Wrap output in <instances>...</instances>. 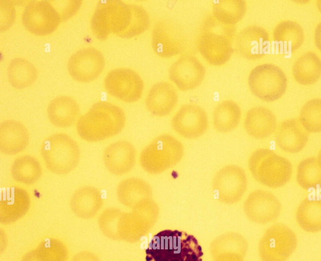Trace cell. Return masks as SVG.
<instances>
[{
	"instance_id": "6da1fadb",
	"label": "cell",
	"mask_w": 321,
	"mask_h": 261,
	"mask_svg": "<svg viewBox=\"0 0 321 261\" xmlns=\"http://www.w3.org/2000/svg\"><path fill=\"white\" fill-rule=\"evenodd\" d=\"M150 23L149 15L143 7L118 0L99 3L91 20L93 32L100 40L110 33L130 38L144 33Z\"/></svg>"
},
{
	"instance_id": "7a4b0ae2",
	"label": "cell",
	"mask_w": 321,
	"mask_h": 261,
	"mask_svg": "<svg viewBox=\"0 0 321 261\" xmlns=\"http://www.w3.org/2000/svg\"><path fill=\"white\" fill-rule=\"evenodd\" d=\"M125 122L126 115L121 107L110 102L100 101L79 117L76 128L83 140L96 142L119 134Z\"/></svg>"
},
{
	"instance_id": "3957f363",
	"label": "cell",
	"mask_w": 321,
	"mask_h": 261,
	"mask_svg": "<svg viewBox=\"0 0 321 261\" xmlns=\"http://www.w3.org/2000/svg\"><path fill=\"white\" fill-rule=\"evenodd\" d=\"M145 252L146 261H202L203 255L194 236L170 229L154 235Z\"/></svg>"
},
{
	"instance_id": "277c9868",
	"label": "cell",
	"mask_w": 321,
	"mask_h": 261,
	"mask_svg": "<svg viewBox=\"0 0 321 261\" xmlns=\"http://www.w3.org/2000/svg\"><path fill=\"white\" fill-rule=\"evenodd\" d=\"M235 32V25L223 23L212 15L206 17L197 39L199 53L209 64L223 65L233 54L232 42Z\"/></svg>"
},
{
	"instance_id": "5b68a950",
	"label": "cell",
	"mask_w": 321,
	"mask_h": 261,
	"mask_svg": "<svg viewBox=\"0 0 321 261\" xmlns=\"http://www.w3.org/2000/svg\"><path fill=\"white\" fill-rule=\"evenodd\" d=\"M248 164L255 180L270 188L282 187L292 176V166L290 161L269 149L255 150L250 156Z\"/></svg>"
},
{
	"instance_id": "8992f818",
	"label": "cell",
	"mask_w": 321,
	"mask_h": 261,
	"mask_svg": "<svg viewBox=\"0 0 321 261\" xmlns=\"http://www.w3.org/2000/svg\"><path fill=\"white\" fill-rule=\"evenodd\" d=\"M41 156L49 171L64 175L77 167L81 152L78 144L71 136L64 133H56L44 140Z\"/></svg>"
},
{
	"instance_id": "52a82bcc",
	"label": "cell",
	"mask_w": 321,
	"mask_h": 261,
	"mask_svg": "<svg viewBox=\"0 0 321 261\" xmlns=\"http://www.w3.org/2000/svg\"><path fill=\"white\" fill-rule=\"evenodd\" d=\"M183 154V144L173 136L164 134L156 137L142 150L140 163L146 172L156 174L177 164Z\"/></svg>"
},
{
	"instance_id": "ba28073f",
	"label": "cell",
	"mask_w": 321,
	"mask_h": 261,
	"mask_svg": "<svg viewBox=\"0 0 321 261\" xmlns=\"http://www.w3.org/2000/svg\"><path fill=\"white\" fill-rule=\"evenodd\" d=\"M248 85L251 93L259 99L272 102L285 93L287 79L284 71L272 63L259 65L250 71Z\"/></svg>"
},
{
	"instance_id": "9c48e42d",
	"label": "cell",
	"mask_w": 321,
	"mask_h": 261,
	"mask_svg": "<svg viewBox=\"0 0 321 261\" xmlns=\"http://www.w3.org/2000/svg\"><path fill=\"white\" fill-rule=\"evenodd\" d=\"M295 232L287 225L278 223L269 227L261 237L258 252L262 261H287L296 249Z\"/></svg>"
},
{
	"instance_id": "30bf717a",
	"label": "cell",
	"mask_w": 321,
	"mask_h": 261,
	"mask_svg": "<svg viewBox=\"0 0 321 261\" xmlns=\"http://www.w3.org/2000/svg\"><path fill=\"white\" fill-rule=\"evenodd\" d=\"M153 50L162 58H171L184 51L187 39L183 29L176 21L163 18L154 23L151 33Z\"/></svg>"
},
{
	"instance_id": "8fae6325",
	"label": "cell",
	"mask_w": 321,
	"mask_h": 261,
	"mask_svg": "<svg viewBox=\"0 0 321 261\" xmlns=\"http://www.w3.org/2000/svg\"><path fill=\"white\" fill-rule=\"evenodd\" d=\"M103 83L106 91L110 95L125 102L138 100L144 87L140 74L127 67L111 70L105 75Z\"/></svg>"
},
{
	"instance_id": "7c38bea8",
	"label": "cell",
	"mask_w": 321,
	"mask_h": 261,
	"mask_svg": "<svg viewBox=\"0 0 321 261\" xmlns=\"http://www.w3.org/2000/svg\"><path fill=\"white\" fill-rule=\"evenodd\" d=\"M248 185L246 174L236 165H228L220 169L212 180L213 189L218 200L225 204L239 201L244 195Z\"/></svg>"
},
{
	"instance_id": "4fadbf2b",
	"label": "cell",
	"mask_w": 321,
	"mask_h": 261,
	"mask_svg": "<svg viewBox=\"0 0 321 261\" xmlns=\"http://www.w3.org/2000/svg\"><path fill=\"white\" fill-rule=\"evenodd\" d=\"M271 48L268 32L257 24H250L241 29L235 36L234 49L241 57L256 60L264 57Z\"/></svg>"
},
{
	"instance_id": "5bb4252c",
	"label": "cell",
	"mask_w": 321,
	"mask_h": 261,
	"mask_svg": "<svg viewBox=\"0 0 321 261\" xmlns=\"http://www.w3.org/2000/svg\"><path fill=\"white\" fill-rule=\"evenodd\" d=\"M105 66L103 54L94 47L81 48L70 57L67 64L70 76L75 81L88 83L100 74Z\"/></svg>"
},
{
	"instance_id": "9a60e30c",
	"label": "cell",
	"mask_w": 321,
	"mask_h": 261,
	"mask_svg": "<svg viewBox=\"0 0 321 261\" xmlns=\"http://www.w3.org/2000/svg\"><path fill=\"white\" fill-rule=\"evenodd\" d=\"M279 199L272 193L263 190H256L247 197L244 204V211L251 221L265 224L276 221L281 211Z\"/></svg>"
},
{
	"instance_id": "2e32d148",
	"label": "cell",
	"mask_w": 321,
	"mask_h": 261,
	"mask_svg": "<svg viewBox=\"0 0 321 261\" xmlns=\"http://www.w3.org/2000/svg\"><path fill=\"white\" fill-rule=\"evenodd\" d=\"M208 125L206 111L195 104H185L175 114L171 121L174 130L179 135L188 139L201 136L206 131Z\"/></svg>"
},
{
	"instance_id": "e0dca14e",
	"label": "cell",
	"mask_w": 321,
	"mask_h": 261,
	"mask_svg": "<svg viewBox=\"0 0 321 261\" xmlns=\"http://www.w3.org/2000/svg\"><path fill=\"white\" fill-rule=\"evenodd\" d=\"M205 74L206 69L202 63L197 57L191 55L180 56L171 65L168 71L170 80L183 91L198 87Z\"/></svg>"
},
{
	"instance_id": "ac0fdd59",
	"label": "cell",
	"mask_w": 321,
	"mask_h": 261,
	"mask_svg": "<svg viewBox=\"0 0 321 261\" xmlns=\"http://www.w3.org/2000/svg\"><path fill=\"white\" fill-rule=\"evenodd\" d=\"M103 161L106 169L115 175H122L135 166L136 152L133 145L125 140L113 142L104 149Z\"/></svg>"
},
{
	"instance_id": "d6986e66",
	"label": "cell",
	"mask_w": 321,
	"mask_h": 261,
	"mask_svg": "<svg viewBox=\"0 0 321 261\" xmlns=\"http://www.w3.org/2000/svg\"><path fill=\"white\" fill-rule=\"evenodd\" d=\"M276 130L275 142L276 146L289 153L301 151L309 139V133L296 118L283 120Z\"/></svg>"
},
{
	"instance_id": "ffe728a7",
	"label": "cell",
	"mask_w": 321,
	"mask_h": 261,
	"mask_svg": "<svg viewBox=\"0 0 321 261\" xmlns=\"http://www.w3.org/2000/svg\"><path fill=\"white\" fill-rule=\"evenodd\" d=\"M25 28L37 34H47L52 31L59 21V14L47 3L37 2L25 8L23 13Z\"/></svg>"
},
{
	"instance_id": "44dd1931",
	"label": "cell",
	"mask_w": 321,
	"mask_h": 261,
	"mask_svg": "<svg viewBox=\"0 0 321 261\" xmlns=\"http://www.w3.org/2000/svg\"><path fill=\"white\" fill-rule=\"evenodd\" d=\"M31 205L30 196L24 189L17 187L8 188L3 191L0 202V221L10 224L22 218Z\"/></svg>"
},
{
	"instance_id": "7402d4cb",
	"label": "cell",
	"mask_w": 321,
	"mask_h": 261,
	"mask_svg": "<svg viewBox=\"0 0 321 261\" xmlns=\"http://www.w3.org/2000/svg\"><path fill=\"white\" fill-rule=\"evenodd\" d=\"M178 101L177 92L174 86L165 81L158 82L150 88L145 99L148 111L153 115H168Z\"/></svg>"
},
{
	"instance_id": "603a6c76",
	"label": "cell",
	"mask_w": 321,
	"mask_h": 261,
	"mask_svg": "<svg viewBox=\"0 0 321 261\" xmlns=\"http://www.w3.org/2000/svg\"><path fill=\"white\" fill-rule=\"evenodd\" d=\"M244 126L247 133L258 140L265 139L276 130L277 118L273 112L263 106L249 109L244 119Z\"/></svg>"
},
{
	"instance_id": "cb8c5ba5",
	"label": "cell",
	"mask_w": 321,
	"mask_h": 261,
	"mask_svg": "<svg viewBox=\"0 0 321 261\" xmlns=\"http://www.w3.org/2000/svg\"><path fill=\"white\" fill-rule=\"evenodd\" d=\"M272 37L276 49L285 56L291 55L300 48L305 38L301 25L290 20L277 24L273 31Z\"/></svg>"
},
{
	"instance_id": "d4e9b609",
	"label": "cell",
	"mask_w": 321,
	"mask_h": 261,
	"mask_svg": "<svg viewBox=\"0 0 321 261\" xmlns=\"http://www.w3.org/2000/svg\"><path fill=\"white\" fill-rule=\"evenodd\" d=\"M27 128L18 121L6 120L0 125V150L7 155L17 154L24 150L29 143Z\"/></svg>"
},
{
	"instance_id": "484cf974",
	"label": "cell",
	"mask_w": 321,
	"mask_h": 261,
	"mask_svg": "<svg viewBox=\"0 0 321 261\" xmlns=\"http://www.w3.org/2000/svg\"><path fill=\"white\" fill-rule=\"evenodd\" d=\"M80 108L77 101L69 96L54 98L48 105L47 114L55 126L66 128L71 126L79 118Z\"/></svg>"
},
{
	"instance_id": "4316f807",
	"label": "cell",
	"mask_w": 321,
	"mask_h": 261,
	"mask_svg": "<svg viewBox=\"0 0 321 261\" xmlns=\"http://www.w3.org/2000/svg\"><path fill=\"white\" fill-rule=\"evenodd\" d=\"M102 205L103 199L100 191L89 186L76 190L70 200V206L73 213L83 219L95 216Z\"/></svg>"
},
{
	"instance_id": "83f0119b",
	"label": "cell",
	"mask_w": 321,
	"mask_h": 261,
	"mask_svg": "<svg viewBox=\"0 0 321 261\" xmlns=\"http://www.w3.org/2000/svg\"><path fill=\"white\" fill-rule=\"evenodd\" d=\"M117 197L123 205L133 207L140 201L151 198L152 190L146 181L137 177H130L121 181L116 190Z\"/></svg>"
},
{
	"instance_id": "f1b7e54d",
	"label": "cell",
	"mask_w": 321,
	"mask_h": 261,
	"mask_svg": "<svg viewBox=\"0 0 321 261\" xmlns=\"http://www.w3.org/2000/svg\"><path fill=\"white\" fill-rule=\"evenodd\" d=\"M68 255V249L63 242L49 238L25 253L20 261H67Z\"/></svg>"
},
{
	"instance_id": "f546056e",
	"label": "cell",
	"mask_w": 321,
	"mask_h": 261,
	"mask_svg": "<svg viewBox=\"0 0 321 261\" xmlns=\"http://www.w3.org/2000/svg\"><path fill=\"white\" fill-rule=\"evenodd\" d=\"M292 71L293 77L298 83L303 85L313 84L320 77V59L312 51L305 52L295 61Z\"/></svg>"
},
{
	"instance_id": "4dcf8cb0",
	"label": "cell",
	"mask_w": 321,
	"mask_h": 261,
	"mask_svg": "<svg viewBox=\"0 0 321 261\" xmlns=\"http://www.w3.org/2000/svg\"><path fill=\"white\" fill-rule=\"evenodd\" d=\"M242 111L239 105L232 100H225L219 103L212 113L215 129L221 133H228L239 124Z\"/></svg>"
},
{
	"instance_id": "1f68e13d",
	"label": "cell",
	"mask_w": 321,
	"mask_h": 261,
	"mask_svg": "<svg viewBox=\"0 0 321 261\" xmlns=\"http://www.w3.org/2000/svg\"><path fill=\"white\" fill-rule=\"evenodd\" d=\"M11 172L13 178L24 185H32L41 178L42 170L39 161L34 156L24 155L13 162Z\"/></svg>"
},
{
	"instance_id": "d6a6232c",
	"label": "cell",
	"mask_w": 321,
	"mask_h": 261,
	"mask_svg": "<svg viewBox=\"0 0 321 261\" xmlns=\"http://www.w3.org/2000/svg\"><path fill=\"white\" fill-rule=\"evenodd\" d=\"M296 216L302 229L310 233L318 232L321 229V201L304 199L298 206Z\"/></svg>"
},
{
	"instance_id": "836d02e7",
	"label": "cell",
	"mask_w": 321,
	"mask_h": 261,
	"mask_svg": "<svg viewBox=\"0 0 321 261\" xmlns=\"http://www.w3.org/2000/svg\"><path fill=\"white\" fill-rule=\"evenodd\" d=\"M244 0H219L212 6V15L220 22L235 25L244 17L247 11Z\"/></svg>"
},
{
	"instance_id": "e575fe53",
	"label": "cell",
	"mask_w": 321,
	"mask_h": 261,
	"mask_svg": "<svg viewBox=\"0 0 321 261\" xmlns=\"http://www.w3.org/2000/svg\"><path fill=\"white\" fill-rule=\"evenodd\" d=\"M297 180L299 186L308 190L315 189L321 183V161L320 157L306 158L298 164Z\"/></svg>"
},
{
	"instance_id": "d590c367",
	"label": "cell",
	"mask_w": 321,
	"mask_h": 261,
	"mask_svg": "<svg viewBox=\"0 0 321 261\" xmlns=\"http://www.w3.org/2000/svg\"><path fill=\"white\" fill-rule=\"evenodd\" d=\"M7 73L10 83L16 88L29 86L37 77L35 66L22 58H16L11 61L8 66Z\"/></svg>"
},
{
	"instance_id": "8d00e7d4",
	"label": "cell",
	"mask_w": 321,
	"mask_h": 261,
	"mask_svg": "<svg viewBox=\"0 0 321 261\" xmlns=\"http://www.w3.org/2000/svg\"><path fill=\"white\" fill-rule=\"evenodd\" d=\"M210 249L214 257L222 253L228 252L237 253L244 256L248 249V243L240 234L230 232L216 239L211 244Z\"/></svg>"
},
{
	"instance_id": "74e56055",
	"label": "cell",
	"mask_w": 321,
	"mask_h": 261,
	"mask_svg": "<svg viewBox=\"0 0 321 261\" xmlns=\"http://www.w3.org/2000/svg\"><path fill=\"white\" fill-rule=\"evenodd\" d=\"M299 119L308 133L320 132L321 130L320 98H314L307 101L301 109Z\"/></svg>"
},
{
	"instance_id": "f35d334b",
	"label": "cell",
	"mask_w": 321,
	"mask_h": 261,
	"mask_svg": "<svg viewBox=\"0 0 321 261\" xmlns=\"http://www.w3.org/2000/svg\"><path fill=\"white\" fill-rule=\"evenodd\" d=\"M215 261H244L243 256L235 252H224L216 257Z\"/></svg>"
},
{
	"instance_id": "ab89813d",
	"label": "cell",
	"mask_w": 321,
	"mask_h": 261,
	"mask_svg": "<svg viewBox=\"0 0 321 261\" xmlns=\"http://www.w3.org/2000/svg\"><path fill=\"white\" fill-rule=\"evenodd\" d=\"M71 261H99V260L94 254L88 251H84L75 255Z\"/></svg>"
},
{
	"instance_id": "60d3db41",
	"label": "cell",
	"mask_w": 321,
	"mask_h": 261,
	"mask_svg": "<svg viewBox=\"0 0 321 261\" xmlns=\"http://www.w3.org/2000/svg\"><path fill=\"white\" fill-rule=\"evenodd\" d=\"M315 43L318 48L320 49V24L319 23L315 30Z\"/></svg>"
}]
</instances>
